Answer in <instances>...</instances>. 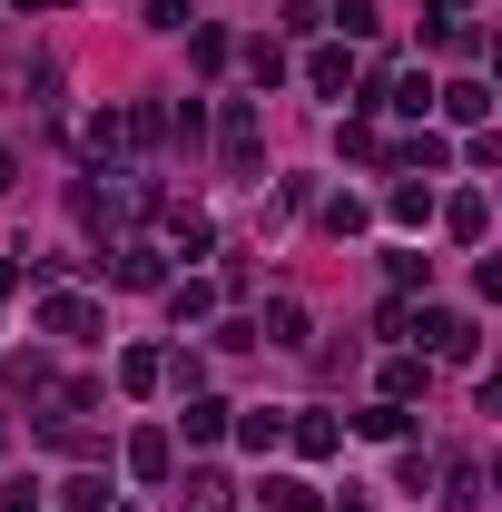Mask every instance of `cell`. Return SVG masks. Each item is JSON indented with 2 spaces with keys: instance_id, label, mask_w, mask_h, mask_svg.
<instances>
[{
  "instance_id": "obj_2",
  "label": "cell",
  "mask_w": 502,
  "mask_h": 512,
  "mask_svg": "<svg viewBox=\"0 0 502 512\" xmlns=\"http://www.w3.org/2000/svg\"><path fill=\"white\" fill-rule=\"evenodd\" d=\"M424 345H434V355H453V365H463V355H473L483 335H473V316H424Z\"/></svg>"
},
{
  "instance_id": "obj_3",
  "label": "cell",
  "mask_w": 502,
  "mask_h": 512,
  "mask_svg": "<svg viewBox=\"0 0 502 512\" xmlns=\"http://www.w3.org/2000/svg\"><path fill=\"white\" fill-rule=\"evenodd\" d=\"M434 109H443V119H463V128H483L493 99H483V79H453V89H434Z\"/></svg>"
},
{
  "instance_id": "obj_1",
  "label": "cell",
  "mask_w": 502,
  "mask_h": 512,
  "mask_svg": "<svg viewBox=\"0 0 502 512\" xmlns=\"http://www.w3.org/2000/svg\"><path fill=\"white\" fill-rule=\"evenodd\" d=\"M227 168H237V178L256 168V109L247 99H227Z\"/></svg>"
},
{
  "instance_id": "obj_8",
  "label": "cell",
  "mask_w": 502,
  "mask_h": 512,
  "mask_svg": "<svg viewBox=\"0 0 502 512\" xmlns=\"http://www.w3.org/2000/svg\"><path fill=\"white\" fill-rule=\"evenodd\" d=\"M414 384H424V365H414V355H394V365H384V404H404Z\"/></svg>"
},
{
  "instance_id": "obj_9",
  "label": "cell",
  "mask_w": 502,
  "mask_h": 512,
  "mask_svg": "<svg viewBox=\"0 0 502 512\" xmlns=\"http://www.w3.org/2000/svg\"><path fill=\"white\" fill-rule=\"evenodd\" d=\"M89 325H99V316H89L79 296H60V306H50V335H89Z\"/></svg>"
},
{
  "instance_id": "obj_11",
  "label": "cell",
  "mask_w": 502,
  "mask_h": 512,
  "mask_svg": "<svg viewBox=\"0 0 502 512\" xmlns=\"http://www.w3.org/2000/svg\"><path fill=\"white\" fill-rule=\"evenodd\" d=\"M0 512H40V503H30V483H10V503H0Z\"/></svg>"
},
{
  "instance_id": "obj_4",
  "label": "cell",
  "mask_w": 502,
  "mask_h": 512,
  "mask_svg": "<svg viewBox=\"0 0 502 512\" xmlns=\"http://www.w3.org/2000/svg\"><path fill=\"white\" fill-rule=\"evenodd\" d=\"M178 424H188V444H217V434H227V404H207V394H197Z\"/></svg>"
},
{
  "instance_id": "obj_6",
  "label": "cell",
  "mask_w": 502,
  "mask_h": 512,
  "mask_svg": "<svg viewBox=\"0 0 502 512\" xmlns=\"http://www.w3.org/2000/svg\"><path fill=\"white\" fill-rule=\"evenodd\" d=\"M266 503H276V512H315V483H296V473H266Z\"/></svg>"
},
{
  "instance_id": "obj_5",
  "label": "cell",
  "mask_w": 502,
  "mask_h": 512,
  "mask_svg": "<svg viewBox=\"0 0 502 512\" xmlns=\"http://www.w3.org/2000/svg\"><path fill=\"white\" fill-rule=\"evenodd\" d=\"M306 79H315V89H325V99H335V89L355 79V60H345V50H315V60H306Z\"/></svg>"
},
{
  "instance_id": "obj_10",
  "label": "cell",
  "mask_w": 502,
  "mask_h": 512,
  "mask_svg": "<svg viewBox=\"0 0 502 512\" xmlns=\"http://www.w3.org/2000/svg\"><path fill=\"white\" fill-rule=\"evenodd\" d=\"M188 512H227V483H217V473H197V483H188Z\"/></svg>"
},
{
  "instance_id": "obj_7",
  "label": "cell",
  "mask_w": 502,
  "mask_h": 512,
  "mask_svg": "<svg viewBox=\"0 0 502 512\" xmlns=\"http://www.w3.org/2000/svg\"><path fill=\"white\" fill-rule=\"evenodd\" d=\"M443 217H453V237H483V188H463L453 207H443Z\"/></svg>"
}]
</instances>
